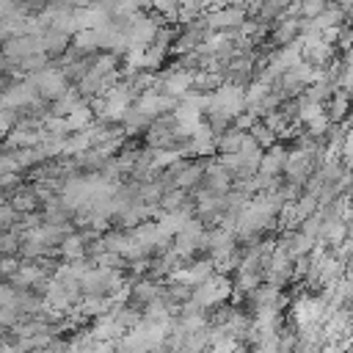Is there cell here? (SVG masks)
I'll return each mask as SVG.
<instances>
[{
  "mask_svg": "<svg viewBox=\"0 0 353 353\" xmlns=\"http://www.w3.org/2000/svg\"><path fill=\"white\" fill-rule=\"evenodd\" d=\"M347 108H350L347 97H345V94H336V97H334V105H331V121H339V119L347 113Z\"/></svg>",
  "mask_w": 353,
  "mask_h": 353,
  "instance_id": "6da1fadb",
  "label": "cell"
},
{
  "mask_svg": "<svg viewBox=\"0 0 353 353\" xmlns=\"http://www.w3.org/2000/svg\"><path fill=\"white\" fill-rule=\"evenodd\" d=\"M342 154H345V165L353 168V130H347V135L342 141Z\"/></svg>",
  "mask_w": 353,
  "mask_h": 353,
  "instance_id": "7a4b0ae2",
  "label": "cell"
},
{
  "mask_svg": "<svg viewBox=\"0 0 353 353\" xmlns=\"http://www.w3.org/2000/svg\"><path fill=\"white\" fill-rule=\"evenodd\" d=\"M345 85L353 91V63H350V66H347V72H345Z\"/></svg>",
  "mask_w": 353,
  "mask_h": 353,
  "instance_id": "3957f363",
  "label": "cell"
},
{
  "mask_svg": "<svg viewBox=\"0 0 353 353\" xmlns=\"http://www.w3.org/2000/svg\"><path fill=\"white\" fill-rule=\"evenodd\" d=\"M350 353H353V347H350Z\"/></svg>",
  "mask_w": 353,
  "mask_h": 353,
  "instance_id": "277c9868",
  "label": "cell"
}]
</instances>
